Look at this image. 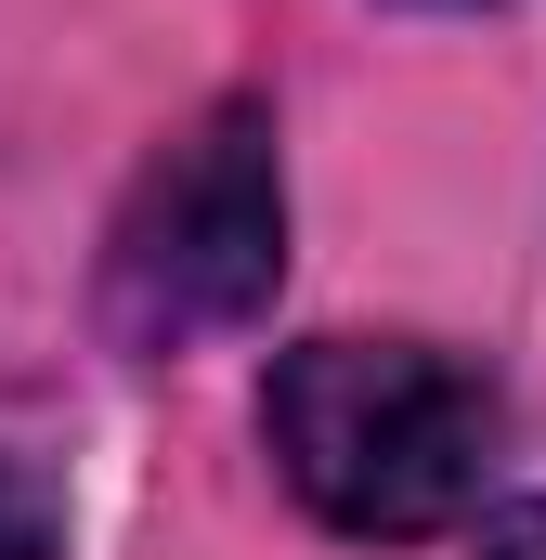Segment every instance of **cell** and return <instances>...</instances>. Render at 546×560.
I'll return each instance as SVG.
<instances>
[{
    "instance_id": "1",
    "label": "cell",
    "mask_w": 546,
    "mask_h": 560,
    "mask_svg": "<svg viewBox=\"0 0 546 560\" xmlns=\"http://www.w3.org/2000/svg\"><path fill=\"white\" fill-rule=\"evenodd\" d=\"M261 443L325 535H455L508 456V392L429 339H299L261 392Z\"/></svg>"
},
{
    "instance_id": "3",
    "label": "cell",
    "mask_w": 546,
    "mask_h": 560,
    "mask_svg": "<svg viewBox=\"0 0 546 560\" xmlns=\"http://www.w3.org/2000/svg\"><path fill=\"white\" fill-rule=\"evenodd\" d=\"M0 560H66V509H52V482L13 469V456H0Z\"/></svg>"
},
{
    "instance_id": "4",
    "label": "cell",
    "mask_w": 546,
    "mask_h": 560,
    "mask_svg": "<svg viewBox=\"0 0 546 560\" xmlns=\"http://www.w3.org/2000/svg\"><path fill=\"white\" fill-rule=\"evenodd\" d=\"M482 560H546V495L508 509V522H482Z\"/></svg>"
},
{
    "instance_id": "2",
    "label": "cell",
    "mask_w": 546,
    "mask_h": 560,
    "mask_svg": "<svg viewBox=\"0 0 546 560\" xmlns=\"http://www.w3.org/2000/svg\"><path fill=\"white\" fill-rule=\"evenodd\" d=\"M286 287V156L273 105L222 92L195 131L143 156L131 209L105 235V339L118 352H195L222 326H261Z\"/></svg>"
}]
</instances>
